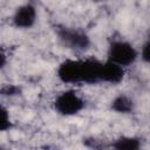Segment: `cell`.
Wrapping results in <instances>:
<instances>
[{
  "label": "cell",
  "instance_id": "6",
  "mask_svg": "<svg viewBox=\"0 0 150 150\" xmlns=\"http://www.w3.org/2000/svg\"><path fill=\"white\" fill-rule=\"evenodd\" d=\"M124 76H125V68H123L122 66L114 63L107 59L102 62L101 83L116 86L124 80Z\"/></svg>",
  "mask_w": 150,
  "mask_h": 150
},
{
  "label": "cell",
  "instance_id": "8",
  "mask_svg": "<svg viewBox=\"0 0 150 150\" xmlns=\"http://www.w3.org/2000/svg\"><path fill=\"white\" fill-rule=\"evenodd\" d=\"M143 146V141L138 136L122 135L114 138L110 143V148L116 150H138Z\"/></svg>",
  "mask_w": 150,
  "mask_h": 150
},
{
  "label": "cell",
  "instance_id": "7",
  "mask_svg": "<svg viewBox=\"0 0 150 150\" xmlns=\"http://www.w3.org/2000/svg\"><path fill=\"white\" fill-rule=\"evenodd\" d=\"M135 107H136L135 101L127 94H118L110 102V109L115 114H121V115L132 114L135 111Z\"/></svg>",
  "mask_w": 150,
  "mask_h": 150
},
{
  "label": "cell",
  "instance_id": "11",
  "mask_svg": "<svg viewBox=\"0 0 150 150\" xmlns=\"http://www.w3.org/2000/svg\"><path fill=\"white\" fill-rule=\"evenodd\" d=\"M1 94L4 96H15L20 94V88L14 86V84H9V86H4L1 88Z\"/></svg>",
  "mask_w": 150,
  "mask_h": 150
},
{
  "label": "cell",
  "instance_id": "12",
  "mask_svg": "<svg viewBox=\"0 0 150 150\" xmlns=\"http://www.w3.org/2000/svg\"><path fill=\"white\" fill-rule=\"evenodd\" d=\"M90 1H94V2H101V1H104V0H90Z\"/></svg>",
  "mask_w": 150,
  "mask_h": 150
},
{
  "label": "cell",
  "instance_id": "5",
  "mask_svg": "<svg viewBox=\"0 0 150 150\" xmlns=\"http://www.w3.org/2000/svg\"><path fill=\"white\" fill-rule=\"evenodd\" d=\"M38 20V9L33 2L18 6L12 15V25L16 29H30Z\"/></svg>",
  "mask_w": 150,
  "mask_h": 150
},
{
  "label": "cell",
  "instance_id": "10",
  "mask_svg": "<svg viewBox=\"0 0 150 150\" xmlns=\"http://www.w3.org/2000/svg\"><path fill=\"white\" fill-rule=\"evenodd\" d=\"M139 59L144 63L150 64V36L143 42V45L139 49Z\"/></svg>",
  "mask_w": 150,
  "mask_h": 150
},
{
  "label": "cell",
  "instance_id": "1",
  "mask_svg": "<svg viewBox=\"0 0 150 150\" xmlns=\"http://www.w3.org/2000/svg\"><path fill=\"white\" fill-rule=\"evenodd\" d=\"M102 62L95 57L67 59L57 66L56 77L69 86L100 84Z\"/></svg>",
  "mask_w": 150,
  "mask_h": 150
},
{
  "label": "cell",
  "instance_id": "2",
  "mask_svg": "<svg viewBox=\"0 0 150 150\" xmlns=\"http://www.w3.org/2000/svg\"><path fill=\"white\" fill-rule=\"evenodd\" d=\"M139 59V50L125 39H112L107 49V60L128 68Z\"/></svg>",
  "mask_w": 150,
  "mask_h": 150
},
{
  "label": "cell",
  "instance_id": "9",
  "mask_svg": "<svg viewBox=\"0 0 150 150\" xmlns=\"http://www.w3.org/2000/svg\"><path fill=\"white\" fill-rule=\"evenodd\" d=\"M12 127H13V122H12L9 111L7 110L6 107L1 105V109H0V131L6 132V131L11 130Z\"/></svg>",
  "mask_w": 150,
  "mask_h": 150
},
{
  "label": "cell",
  "instance_id": "4",
  "mask_svg": "<svg viewBox=\"0 0 150 150\" xmlns=\"http://www.w3.org/2000/svg\"><path fill=\"white\" fill-rule=\"evenodd\" d=\"M55 33L60 42L66 48L74 52H86L91 45L89 35L80 28L57 25L55 27Z\"/></svg>",
  "mask_w": 150,
  "mask_h": 150
},
{
  "label": "cell",
  "instance_id": "3",
  "mask_svg": "<svg viewBox=\"0 0 150 150\" xmlns=\"http://www.w3.org/2000/svg\"><path fill=\"white\" fill-rule=\"evenodd\" d=\"M53 108L56 114L64 117H71L83 111L86 108V100L75 89H66L56 95L53 101Z\"/></svg>",
  "mask_w": 150,
  "mask_h": 150
}]
</instances>
